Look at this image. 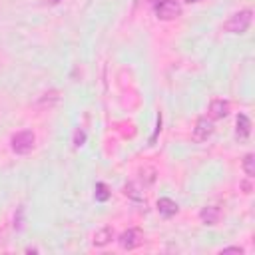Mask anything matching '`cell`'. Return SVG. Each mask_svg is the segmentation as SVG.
<instances>
[{
	"instance_id": "6da1fadb",
	"label": "cell",
	"mask_w": 255,
	"mask_h": 255,
	"mask_svg": "<svg viewBox=\"0 0 255 255\" xmlns=\"http://www.w3.org/2000/svg\"><path fill=\"white\" fill-rule=\"evenodd\" d=\"M251 16H253L251 10H239V12H235V14L223 24V30L229 32V34H243V32H247V28L251 26Z\"/></svg>"
},
{
	"instance_id": "7a4b0ae2",
	"label": "cell",
	"mask_w": 255,
	"mask_h": 255,
	"mask_svg": "<svg viewBox=\"0 0 255 255\" xmlns=\"http://www.w3.org/2000/svg\"><path fill=\"white\" fill-rule=\"evenodd\" d=\"M34 141H36L34 133L26 129V131L14 133L12 139H10V145H12V151H14V153L24 155V153H30V151L34 149Z\"/></svg>"
},
{
	"instance_id": "3957f363",
	"label": "cell",
	"mask_w": 255,
	"mask_h": 255,
	"mask_svg": "<svg viewBox=\"0 0 255 255\" xmlns=\"http://www.w3.org/2000/svg\"><path fill=\"white\" fill-rule=\"evenodd\" d=\"M153 12L159 20H173L181 14V6L175 0H155L153 2Z\"/></svg>"
},
{
	"instance_id": "277c9868",
	"label": "cell",
	"mask_w": 255,
	"mask_h": 255,
	"mask_svg": "<svg viewBox=\"0 0 255 255\" xmlns=\"http://www.w3.org/2000/svg\"><path fill=\"white\" fill-rule=\"evenodd\" d=\"M211 133H213V124H211V120L199 118V120L195 122V128H193V139H195V141H205Z\"/></svg>"
},
{
	"instance_id": "5b68a950",
	"label": "cell",
	"mask_w": 255,
	"mask_h": 255,
	"mask_svg": "<svg viewBox=\"0 0 255 255\" xmlns=\"http://www.w3.org/2000/svg\"><path fill=\"white\" fill-rule=\"evenodd\" d=\"M141 243V231L139 229H128L120 235V245L124 249H133Z\"/></svg>"
},
{
	"instance_id": "8992f818",
	"label": "cell",
	"mask_w": 255,
	"mask_h": 255,
	"mask_svg": "<svg viewBox=\"0 0 255 255\" xmlns=\"http://www.w3.org/2000/svg\"><path fill=\"white\" fill-rule=\"evenodd\" d=\"M229 114V102L227 100H213L209 104V118L211 120H221Z\"/></svg>"
},
{
	"instance_id": "52a82bcc",
	"label": "cell",
	"mask_w": 255,
	"mask_h": 255,
	"mask_svg": "<svg viewBox=\"0 0 255 255\" xmlns=\"http://www.w3.org/2000/svg\"><path fill=\"white\" fill-rule=\"evenodd\" d=\"M221 217V209L217 205H207L199 211V219L205 223V225H215Z\"/></svg>"
},
{
	"instance_id": "ba28073f",
	"label": "cell",
	"mask_w": 255,
	"mask_h": 255,
	"mask_svg": "<svg viewBox=\"0 0 255 255\" xmlns=\"http://www.w3.org/2000/svg\"><path fill=\"white\" fill-rule=\"evenodd\" d=\"M157 211H159L163 217H173V215L179 211V207H177V203H175L173 199H169V197H159V199H157Z\"/></svg>"
},
{
	"instance_id": "9c48e42d",
	"label": "cell",
	"mask_w": 255,
	"mask_h": 255,
	"mask_svg": "<svg viewBox=\"0 0 255 255\" xmlns=\"http://www.w3.org/2000/svg\"><path fill=\"white\" fill-rule=\"evenodd\" d=\"M235 126H237L235 135H237L239 139H247V137H249V133H251V122H249V118H247L245 114H239V116H237Z\"/></svg>"
},
{
	"instance_id": "30bf717a",
	"label": "cell",
	"mask_w": 255,
	"mask_h": 255,
	"mask_svg": "<svg viewBox=\"0 0 255 255\" xmlns=\"http://www.w3.org/2000/svg\"><path fill=\"white\" fill-rule=\"evenodd\" d=\"M112 235H114V231H112V227H102L96 235H94V243L96 245H106V243H110V239H112Z\"/></svg>"
},
{
	"instance_id": "8fae6325",
	"label": "cell",
	"mask_w": 255,
	"mask_h": 255,
	"mask_svg": "<svg viewBox=\"0 0 255 255\" xmlns=\"http://www.w3.org/2000/svg\"><path fill=\"white\" fill-rule=\"evenodd\" d=\"M94 197H96V201H108V199H110V189H108V185L102 183V181H98V183H96Z\"/></svg>"
},
{
	"instance_id": "7c38bea8",
	"label": "cell",
	"mask_w": 255,
	"mask_h": 255,
	"mask_svg": "<svg viewBox=\"0 0 255 255\" xmlns=\"http://www.w3.org/2000/svg\"><path fill=\"white\" fill-rule=\"evenodd\" d=\"M243 171L247 173V177H253L255 175V155L253 153H247L243 157Z\"/></svg>"
},
{
	"instance_id": "4fadbf2b",
	"label": "cell",
	"mask_w": 255,
	"mask_h": 255,
	"mask_svg": "<svg viewBox=\"0 0 255 255\" xmlns=\"http://www.w3.org/2000/svg\"><path fill=\"white\" fill-rule=\"evenodd\" d=\"M58 102V92L56 90H50V92H46L42 98H40V102H38V106H54Z\"/></svg>"
},
{
	"instance_id": "5bb4252c",
	"label": "cell",
	"mask_w": 255,
	"mask_h": 255,
	"mask_svg": "<svg viewBox=\"0 0 255 255\" xmlns=\"http://www.w3.org/2000/svg\"><path fill=\"white\" fill-rule=\"evenodd\" d=\"M84 141H86V133L82 129H76V133H74V145L80 147V145H84Z\"/></svg>"
},
{
	"instance_id": "9a60e30c",
	"label": "cell",
	"mask_w": 255,
	"mask_h": 255,
	"mask_svg": "<svg viewBox=\"0 0 255 255\" xmlns=\"http://www.w3.org/2000/svg\"><path fill=\"white\" fill-rule=\"evenodd\" d=\"M22 213H24V209L20 207V209H18V217H14V227H16V229L22 227Z\"/></svg>"
},
{
	"instance_id": "2e32d148",
	"label": "cell",
	"mask_w": 255,
	"mask_h": 255,
	"mask_svg": "<svg viewBox=\"0 0 255 255\" xmlns=\"http://www.w3.org/2000/svg\"><path fill=\"white\" fill-rule=\"evenodd\" d=\"M221 253H243V249L241 247H225V249H221Z\"/></svg>"
},
{
	"instance_id": "e0dca14e",
	"label": "cell",
	"mask_w": 255,
	"mask_h": 255,
	"mask_svg": "<svg viewBox=\"0 0 255 255\" xmlns=\"http://www.w3.org/2000/svg\"><path fill=\"white\" fill-rule=\"evenodd\" d=\"M187 4H195V2H201V0H185Z\"/></svg>"
},
{
	"instance_id": "ac0fdd59",
	"label": "cell",
	"mask_w": 255,
	"mask_h": 255,
	"mask_svg": "<svg viewBox=\"0 0 255 255\" xmlns=\"http://www.w3.org/2000/svg\"><path fill=\"white\" fill-rule=\"evenodd\" d=\"M58 2H60V0H52V4H58Z\"/></svg>"
}]
</instances>
